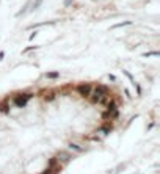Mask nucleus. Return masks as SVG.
<instances>
[{
	"label": "nucleus",
	"instance_id": "nucleus-1",
	"mask_svg": "<svg viewBox=\"0 0 160 174\" xmlns=\"http://www.w3.org/2000/svg\"><path fill=\"white\" fill-rule=\"evenodd\" d=\"M69 148L72 149V152L75 151V152H78V151H82V146H77V144H71Z\"/></svg>",
	"mask_w": 160,
	"mask_h": 174
}]
</instances>
